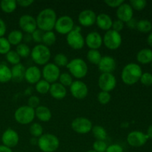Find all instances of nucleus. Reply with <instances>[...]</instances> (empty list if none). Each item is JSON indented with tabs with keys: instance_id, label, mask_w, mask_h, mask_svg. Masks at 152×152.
<instances>
[{
	"instance_id": "obj_1",
	"label": "nucleus",
	"mask_w": 152,
	"mask_h": 152,
	"mask_svg": "<svg viewBox=\"0 0 152 152\" xmlns=\"http://www.w3.org/2000/svg\"><path fill=\"white\" fill-rule=\"evenodd\" d=\"M56 13L52 8H45L42 10L36 18L37 28L44 32L50 31L54 28L56 24Z\"/></svg>"
},
{
	"instance_id": "obj_2",
	"label": "nucleus",
	"mask_w": 152,
	"mask_h": 152,
	"mask_svg": "<svg viewBox=\"0 0 152 152\" xmlns=\"http://www.w3.org/2000/svg\"><path fill=\"white\" fill-rule=\"evenodd\" d=\"M142 74V68L136 63H129L123 68L121 73V79L128 86H132L137 83Z\"/></svg>"
},
{
	"instance_id": "obj_3",
	"label": "nucleus",
	"mask_w": 152,
	"mask_h": 152,
	"mask_svg": "<svg viewBox=\"0 0 152 152\" xmlns=\"http://www.w3.org/2000/svg\"><path fill=\"white\" fill-rule=\"evenodd\" d=\"M31 56L37 65H45L50 60L51 53L48 47L43 44H37L31 50Z\"/></svg>"
},
{
	"instance_id": "obj_4",
	"label": "nucleus",
	"mask_w": 152,
	"mask_h": 152,
	"mask_svg": "<svg viewBox=\"0 0 152 152\" xmlns=\"http://www.w3.org/2000/svg\"><path fill=\"white\" fill-rule=\"evenodd\" d=\"M67 68L72 77L78 79H83L88 74V67L86 62L81 58H74L68 62Z\"/></svg>"
},
{
	"instance_id": "obj_5",
	"label": "nucleus",
	"mask_w": 152,
	"mask_h": 152,
	"mask_svg": "<svg viewBox=\"0 0 152 152\" xmlns=\"http://www.w3.org/2000/svg\"><path fill=\"white\" fill-rule=\"evenodd\" d=\"M37 145L42 152H54L59 148V140L52 134H45L38 138Z\"/></svg>"
},
{
	"instance_id": "obj_6",
	"label": "nucleus",
	"mask_w": 152,
	"mask_h": 152,
	"mask_svg": "<svg viewBox=\"0 0 152 152\" xmlns=\"http://www.w3.org/2000/svg\"><path fill=\"white\" fill-rule=\"evenodd\" d=\"M35 118V109L28 105L19 107L14 113V119L18 123L28 125L32 123Z\"/></svg>"
},
{
	"instance_id": "obj_7",
	"label": "nucleus",
	"mask_w": 152,
	"mask_h": 152,
	"mask_svg": "<svg viewBox=\"0 0 152 152\" xmlns=\"http://www.w3.org/2000/svg\"><path fill=\"white\" fill-rule=\"evenodd\" d=\"M66 41L68 45L74 50H80L85 45V39L81 34V28L74 26V30L67 34Z\"/></svg>"
},
{
	"instance_id": "obj_8",
	"label": "nucleus",
	"mask_w": 152,
	"mask_h": 152,
	"mask_svg": "<svg viewBox=\"0 0 152 152\" xmlns=\"http://www.w3.org/2000/svg\"><path fill=\"white\" fill-rule=\"evenodd\" d=\"M122 36L120 33L117 32L111 29L105 31L104 37H102V42L105 47L109 50H117L122 44Z\"/></svg>"
},
{
	"instance_id": "obj_9",
	"label": "nucleus",
	"mask_w": 152,
	"mask_h": 152,
	"mask_svg": "<svg viewBox=\"0 0 152 152\" xmlns=\"http://www.w3.org/2000/svg\"><path fill=\"white\" fill-rule=\"evenodd\" d=\"M74 28V22L69 16H62L57 18L54 29L60 34H68Z\"/></svg>"
},
{
	"instance_id": "obj_10",
	"label": "nucleus",
	"mask_w": 152,
	"mask_h": 152,
	"mask_svg": "<svg viewBox=\"0 0 152 152\" xmlns=\"http://www.w3.org/2000/svg\"><path fill=\"white\" fill-rule=\"evenodd\" d=\"M71 128L76 133L86 134L91 132L93 124L89 119L80 117L73 120L71 123Z\"/></svg>"
},
{
	"instance_id": "obj_11",
	"label": "nucleus",
	"mask_w": 152,
	"mask_h": 152,
	"mask_svg": "<svg viewBox=\"0 0 152 152\" xmlns=\"http://www.w3.org/2000/svg\"><path fill=\"white\" fill-rule=\"evenodd\" d=\"M98 86L102 91H112L117 86V79L111 73H104L98 79Z\"/></svg>"
},
{
	"instance_id": "obj_12",
	"label": "nucleus",
	"mask_w": 152,
	"mask_h": 152,
	"mask_svg": "<svg viewBox=\"0 0 152 152\" xmlns=\"http://www.w3.org/2000/svg\"><path fill=\"white\" fill-rule=\"evenodd\" d=\"M42 76L50 84L56 83L60 76V69L54 63H48L43 67Z\"/></svg>"
},
{
	"instance_id": "obj_13",
	"label": "nucleus",
	"mask_w": 152,
	"mask_h": 152,
	"mask_svg": "<svg viewBox=\"0 0 152 152\" xmlns=\"http://www.w3.org/2000/svg\"><path fill=\"white\" fill-rule=\"evenodd\" d=\"M70 91L74 98L77 99H83L87 96L88 94V88L83 81L76 80L73 82L70 86Z\"/></svg>"
},
{
	"instance_id": "obj_14",
	"label": "nucleus",
	"mask_w": 152,
	"mask_h": 152,
	"mask_svg": "<svg viewBox=\"0 0 152 152\" xmlns=\"http://www.w3.org/2000/svg\"><path fill=\"white\" fill-rule=\"evenodd\" d=\"M19 25L21 29L26 34H31L37 29V21L31 15L25 14L20 16L19 19Z\"/></svg>"
},
{
	"instance_id": "obj_15",
	"label": "nucleus",
	"mask_w": 152,
	"mask_h": 152,
	"mask_svg": "<svg viewBox=\"0 0 152 152\" xmlns=\"http://www.w3.org/2000/svg\"><path fill=\"white\" fill-rule=\"evenodd\" d=\"M148 140L146 134L140 131L130 132L127 136V142L132 147H141L146 143Z\"/></svg>"
},
{
	"instance_id": "obj_16",
	"label": "nucleus",
	"mask_w": 152,
	"mask_h": 152,
	"mask_svg": "<svg viewBox=\"0 0 152 152\" xmlns=\"http://www.w3.org/2000/svg\"><path fill=\"white\" fill-rule=\"evenodd\" d=\"M19 137L17 132L12 129H7L1 135V142L3 145L11 148L16 146L19 143Z\"/></svg>"
},
{
	"instance_id": "obj_17",
	"label": "nucleus",
	"mask_w": 152,
	"mask_h": 152,
	"mask_svg": "<svg viewBox=\"0 0 152 152\" xmlns=\"http://www.w3.org/2000/svg\"><path fill=\"white\" fill-rule=\"evenodd\" d=\"M96 15L94 10L90 9L83 10L79 13L78 22L82 26L91 27L96 23Z\"/></svg>"
},
{
	"instance_id": "obj_18",
	"label": "nucleus",
	"mask_w": 152,
	"mask_h": 152,
	"mask_svg": "<svg viewBox=\"0 0 152 152\" xmlns=\"http://www.w3.org/2000/svg\"><path fill=\"white\" fill-rule=\"evenodd\" d=\"M85 44L90 48V50H98L100 48L102 42V37L100 34L96 31H92L88 34L85 39Z\"/></svg>"
},
{
	"instance_id": "obj_19",
	"label": "nucleus",
	"mask_w": 152,
	"mask_h": 152,
	"mask_svg": "<svg viewBox=\"0 0 152 152\" xmlns=\"http://www.w3.org/2000/svg\"><path fill=\"white\" fill-rule=\"evenodd\" d=\"M116 14H117V19L122 21L124 23L125 22L126 23V22H129V20H131L133 18V8H132V6L129 4L124 2L120 7H117Z\"/></svg>"
},
{
	"instance_id": "obj_20",
	"label": "nucleus",
	"mask_w": 152,
	"mask_h": 152,
	"mask_svg": "<svg viewBox=\"0 0 152 152\" xmlns=\"http://www.w3.org/2000/svg\"><path fill=\"white\" fill-rule=\"evenodd\" d=\"M117 62L116 60L110 56H104L101 59L100 62L98 64V68L102 74L104 73H111L116 69Z\"/></svg>"
},
{
	"instance_id": "obj_21",
	"label": "nucleus",
	"mask_w": 152,
	"mask_h": 152,
	"mask_svg": "<svg viewBox=\"0 0 152 152\" xmlns=\"http://www.w3.org/2000/svg\"><path fill=\"white\" fill-rule=\"evenodd\" d=\"M42 77V71L36 65L30 66L25 70V80L30 84H37Z\"/></svg>"
},
{
	"instance_id": "obj_22",
	"label": "nucleus",
	"mask_w": 152,
	"mask_h": 152,
	"mask_svg": "<svg viewBox=\"0 0 152 152\" xmlns=\"http://www.w3.org/2000/svg\"><path fill=\"white\" fill-rule=\"evenodd\" d=\"M50 96L56 99H62L67 95L66 88L59 83H54L50 85Z\"/></svg>"
},
{
	"instance_id": "obj_23",
	"label": "nucleus",
	"mask_w": 152,
	"mask_h": 152,
	"mask_svg": "<svg viewBox=\"0 0 152 152\" xmlns=\"http://www.w3.org/2000/svg\"><path fill=\"white\" fill-rule=\"evenodd\" d=\"M96 24L98 28L103 31H109L112 28L113 21L111 16L106 13H99L96 16Z\"/></svg>"
},
{
	"instance_id": "obj_24",
	"label": "nucleus",
	"mask_w": 152,
	"mask_h": 152,
	"mask_svg": "<svg viewBox=\"0 0 152 152\" xmlns=\"http://www.w3.org/2000/svg\"><path fill=\"white\" fill-rule=\"evenodd\" d=\"M35 117L42 122L50 121L52 117V113L48 107L45 105H39L35 109Z\"/></svg>"
},
{
	"instance_id": "obj_25",
	"label": "nucleus",
	"mask_w": 152,
	"mask_h": 152,
	"mask_svg": "<svg viewBox=\"0 0 152 152\" xmlns=\"http://www.w3.org/2000/svg\"><path fill=\"white\" fill-rule=\"evenodd\" d=\"M26 68L22 64L19 63L13 65L11 68L12 80L16 83H20L25 79V74Z\"/></svg>"
},
{
	"instance_id": "obj_26",
	"label": "nucleus",
	"mask_w": 152,
	"mask_h": 152,
	"mask_svg": "<svg viewBox=\"0 0 152 152\" xmlns=\"http://www.w3.org/2000/svg\"><path fill=\"white\" fill-rule=\"evenodd\" d=\"M137 59L141 64H148L152 62V50L143 48L137 54Z\"/></svg>"
},
{
	"instance_id": "obj_27",
	"label": "nucleus",
	"mask_w": 152,
	"mask_h": 152,
	"mask_svg": "<svg viewBox=\"0 0 152 152\" xmlns=\"http://www.w3.org/2000/svg\"><path fill=\"white\" fill-rule=\"evenodd\" d=\"M24 34L19 30H13L10 31V34L7 36V39L8 40L9 43L11 45H16L22 43V41L23 40Z\"/></svg>"
},
{
	"instance_id": "obj_28",
	"label": "nucleus",
	"mask_w": 152,
	"mask_h": 152,
	"mask_svg": "<svg viewBox=\"0 0 152 152\" xmlns=\"http://www.w3.org/2000/svg\"><path fill=\"white\" fill-rule=\"evenodd\" d=\"M11 80V69L5 64H0V83H6Z\"/></svg>"
},
{
	"instance_id": "obj_29",
	"label": "nucleus",
	"mask_w": 152,
	"mask_h": 152,
	"mask_svg": "<svg viewBox=\"0 0 152 152\" xmlns=\"http://www.w3.org/2000/svg\"><path fill=\"white\" fill-rule=\"evenodd\" d=\"M17 7V3L15 0H2L0 2V7L5 13H11Z\"/></svg>"
},
{
	"instance_id": "obj_30",
	"label": "nucleus",
	"mask_w": 152,
	"mask_h": 152,
	"mask_svg": "<svg viewBox=\"0 0 152 152\" xmlns=\"http://www.w3.org/2000/svg\"><path fill=\"white\" fill-rule=\"evenodd\" d=\"M94 137L96 139V140H105L107 137V132L105 128L101 126H93L91 130Z\"/></svg>"
},
{
	"instance_id": "obj_31",
	"label": "nucleus",
	"mask_w": 152,
	"mask_h": 152,
	"mask_svg": "<svg viewBox=\"0 0 152 152\" xmlns=\"http://www.w3.org/2000/svg\"><path fill=\"white\" fill-rule=\"evenodd\" d=\"M102 56L98 50H89L87 53V59L91 63L97 65L100 62Z\"/></svg>"
},
{
	"instance_id": "obj_32",
	"label": "nucleus",
	"mask_w": 152,
	"mask_h": 152,
	"mask_svg": "<svg viewBox=\"0 0 152 152\" xmlns=\"http://www.w3.org/2000/svg\"><path fill=\"white\" fill-rule=\"evenodd\" d=\"M56 34L53 31H47L44 33V35L42 37V44L45 45V46H51L56 42Z\"/></svg>"
},
{
	"instance_id": "obj_33",
	"label": "nucleus",
	"mask_w": 152,
	"mask_h": 152,
	"mask_svg": "<svg viewBox=\"0 0 152 152\" xmlns=\"http://www.w3.org/2000/svg\"><path fill=\"white\" fill-rule=\"evenodd\" d=\"M50 84L45 80H40L36 84V91L40 94H46L50 91Z\"/></svg>"
},
{
	"instance_id": "obj_34",
	"label": "nucleus",
	"mask_w": 152,
	"mask_h": 152,
	"mask_svg": "<svg viewBox=\"0 0 152 152\" xmlns=\"http://www.w3.org/2000/svg\"><path fill=\"white\" fill-rule=\"evenodd\" d=\"M16 52L21 58H26L31 55V50L28 45L22 42L16 46Z\"/></svg>"
},
{
	"instance_id": "obj_35",
	"label": "nucleus",
	"mask_w": 152,
	"mask_h": 152,
	"mask_svg": "<svg viewBox=\"0 0 152 152\" xmlns=\"http://www.w3.org/2000/svg\"><path fill=\"white\" fill-rule=\"evenodd\" d=\"M137 29L142 33L150 32L152 29L151 22L147 19H141L137 22Z\"/></svg>"
},
{
	"instance_id": "obj_36",
	"label": "nucleus",
	"mask_w": 152,
	"mask_h": 152,
	"mask_svg": "<svg viewBox=\"0 0 152 152\" xmlns=\"http://www.w3.org/2000/svg\"><path fill=\"white\" fill-rule=\"evenodd\" d=\"M53 61H54L55 65L59 67H59H66L68 65V62H69L68 58L67 57L66 55L62 53H57V54L55 55Z\"/></svg>"
},
{
	"instance_id": "obj_37",
	"label": "nucleus",
	"mask_w": 152,
	"mask_h": 152,
	"mask_svg": "<svg viewBox=\"0 0 152 152\" xmlns=\"http://www.w3.org/2000/svg\"><path fill=\"white\" fill-rule=\"evenodd\" d=\"M30 133L34 137L39 138L43 134V128L39 123H32L30 126Z\"/></svg>"
},
{
	"instance_id": "obj_38",
	"label": "nucleus",
	"mask_w": 152,
	"mask_h": 152,
	"mask_svg": "<svg viewBox=\"0 0 152 152\" xmlns=\"http://www.w3.org/2000/svg\"><path fill=\"white\" fill-rule=\"evenodd\" d=\"M5 56L7 62L10 64H11V65H17V64L20 63L21 57L19 56V54L16 53V50H10V51L5 55Z\"/></svg>"
},
{
	"instance_id": "obj_39",
	"label": "nucleus",
	"mask_w": 152,
	"mask_h": 152,
	"mask_svg": "<svg viewBox=\"0 0 152 152\" xmlns=\"http://www.w3.org/2000/svg\"><path fill=\"white\" fill-rule=\"evenodd\" d=\"M59 81L60 84H62V86H64L65 87L66 86H71V84L73 83V78L72 76L71 75L68 73H62V74H60V76H59Z\"/></svg>"
},
{
	"instance_id": "obj_40",
	"label": "nucleus",
	"mask_w": 152,
	"mask_h": 152,
	"mask_svg": "<svg viewBox=\"0 0 152 152\" xmlns=\"http://www.w3.org/2000/svg\"><path fill=\"white\" fill-rule=\"evenodd\" d=\"M11 45L9 43L7 38L0 37V54H7L10 50Z\"/></svg>"
},
{
	"instance_id": "obj_41",
	"label": "nucleus",
	"mask_w": 152,
	"mask_h": 152,
	"mask_svg": "<svg viewBox=\"0 0 152 152\" xmlns=\"http://www.w3.org/2000/svg\"><path fill=\"white\" fill-rule=\"evenodd\" d=\"M111 96L109 92L101 91L97 94V100L99 101V103L102 104V105H106V104H108L111 101Z\"/></svg>"
},
{
	"instance_id": "obj_42",
	"label": "nucleus",
	"mask_w": 152,
	"mask_h": 152,
	"mask_svg": "<svg viewBox=\"0 0 152 152\" xmlns=\"http://www.w3.org/2000/svg\"><path fill=\"white\" fill-rule=\"evenodd\" d=\"M129 4L134 10H142L146 6L147 1L145 0H131Z\"/></svg>"
},
{
	"instance_id": "obj_43",
	"label": "nucleus",
	"mask_w": 152,
	"mask_h": 152,
	"mask_svg": "<svg viewBox=\"0 0 152 152\" xmlns=\"http://www.w3.org/2000/svg\"><path fill=\"white\" fill-rule=\"evenodd\" d=\"M108 145L105 140H96L93 143V150L96 152H105Z\"/></svg>"
},
{
	"instance_id": "obj_44",
	"label": "nucleus",
	"mask_w": 152,
	"mask_h": 152,
	"mask_svg": "<svg viewBox=\"0 0 152 152\" xmlns=\"http://www.w3.org/2000/svg\"><path fill=\"white\" fill-rule=\"evenodd\" d=\"M44 31H41V30L39 29V28L35 30V31L31 34L33 41L38 43V44H42V37L43 35H44Z\"/></svg>"
},
{
	"instance_id": "obj_45",
	"label": "nucleus",
	"mask_w": 152,
	"mask_h": 152,
	"mask_svg": "<svg viewBox=\"0 0 152 152\" xmlns=\"http://www.w3.org/2000/svg\"><path fill=\"white\" fill-rule=\"evenodd\" d=\"M28 105L31 108L36 109L38 106L40 105V99L39 96L36 95H31L29 96L28 99Z\"/></svg>"
},
{
	"instance_id": "obj_46",
	"label": "nucleus",
	"mask_w": 152,
	"mask_h": 152,
	"mask_svg": "<svg viewBox=\"0 0 152 152\" xmlns=\"http://www.w3.org/2000/svg\"><path fill=\"white\" fill-rule=\"evenodd\" d=\"M141 83L145 86H150L152 85V74L148 72L143 73L141 76L140 79Z\"/></svg>"
},
{
	"instance_id": "obj_47",
	"label": "nucleus",
	"mask_w": 152,
	"mask_h": 152,
	"mask_svg": "<svg viewBox=\"0 0 152 152\" xmlns=\"http://www.w3.org/2000/svg\"><path fill=\"white\" fill-rule=\"evenodd\" d=\"M124 25H125L124 22H122V21H120V20H119V19H117V20H115L113 22L112 28H112V30H114V31L120 33V31H121L124 28Z\"/></svg>"
},
{
	"instance_id": "obj_48",
	"label": "nucleus",
	"mask_w": 152,
	"mask_h": 152,
	"mask_svg": "<svg viewBox=\"0 0 152 152\" xmlns=\"http://www.w3.org/2000/svg\"><path fill=\"white\" fill-rule=\"evenodd\" d=\"M104 2L108 6V7H119L122 4L124 3L123 0H105Z\"/></svg>"
},
{
	"instance_id": "obj_49",
	"label": "nucleus",
	"mask_w": 152,
	"mask_h": 152,
	"mask_svg": "<svg viewBox=\"0 0 152 152\" xmlns=\"http://www.w3.org/2000/svg\"><path fill=\"white\" fill-rule=\"evenodd\" d=\"M105 152H123V148L119 144H111L108 145Z\"/></svg>"
},
{
	"instance_id": "obj_50",
	"label": "nucleus",
	"mask_w": 152,
	"mask_h": 152,
	"mask_svg": "<svg viewBox=\"0 0 152 152\" xmlns=\"http://www.w3.org/2000/svg\"><path fill=\"white\" fill-rule=\"evenodd\" d=\"M34 2V1H33V0H19V1H16L17 4H19V6L23 7H29Z\"/></svg>"
},
{
	"instance_id": "obj_51",
	"label": "nucleus",
	"mask_w": 152,
	"mask_h": 152,
	"mask_svg": "<svg viewBox=\"0 0 152 152\" xmlns=\"http://www.w3.org/2000/svg\"><path fill=\"white\" fill-rule=\"evenodd\" d=\"M7 27L6 24L1 19H0V37H3L6 33Z\"/></svg>"
},
{
	"instance_id": "obj_52",
	"label": "nucleus",
	"mask_w": 152,
	"mask_h": 152,
	"mask_svg": "<svg viewBox=\"0 0 152 152\" xmlns=\"http://www.w3.org/2000/svg\"><path fill=\"white\" fill-rule=\"evenodd\" d=\"M137 21L135 19L132 18L131 20H129V22H126V25H127L128 28H131V29H134L137 28Z\"/></svg>"
},
{
	"instance_id": "obj_53",
	"label": "nucleus",
	"mask_w": 152,
	"mask_h": 152,
	"mask_svg": "<svg viewBox=\"0 0 152 152\" xmlns=\"http://www.w3.org/2000/svg\"><path fill=\"white\" fill-rule=\"evenodd\" d=\"M23 40H24V42H25V44H27V43H29V42H31V41H33L31 34H26L25 35H24L23 36Z\"/></svg>"
},
{
	"instance_id": "obj_54",
	"label": "nucleus",
	"mask_w": 152,
	"mask_h": 152,
	"mask_svg": "<svg viewBox=\"0 0 152 152\" xmlns=\"http://www.w3.org/2000/svg\"><path fill=\"white\" fill-rule=\"evenodd\" d=\"M0 152H13L11 148L5 146L4 145H0Z\"/></svg>"
},
{
	"instance_id": "obj_55",
	"label": "nucleus",
	"mask_w": 152,
	"mask_h": 152,
	"mask_svg": "<svg viewBox=\"0 0 152 152\" xmlns=\"http://www.w3.org/2000/svg\"><path fill=\"white\" fill-rule=\"evenodd\" d=\"M146 135L148 136V139H152V125H151V126L148 128Z\"/></svg>"
},
{
	"instance_id": "obj_56",
	"label": "nucleus",
	"mask_w": 152,
	"mask_h": 152,
	"mask_svg": "<svg viewBox=\"0 0 152 152\" xmlns=\"http://www.w3.org/2000/svg\"><path fill=\"white\" fill-rule=\"evenodd\" d=\"M30 142H31V145H37V143H38V138L34 137H33L31 139V140H30Z\"/></svg>"
},
{
	"instance_id": "obj_57",
	"label": "nucleus",
	"mask_w": 152,
	"mask_h": 152,
	"mask_svg": "<svg viewBox=\"0 0 152 152\" xmlns=\"http://www.w3.org/2000/svg\"><path fill=\"white\" fill-rule=\"evenodd\" d=\"M147 42H148V44L149 45L152 46V33L148 35V38H147Z\"/></svg>"
},
{
	"instance_id": "obj_58",
	"label": "nucleus",
	"mask_w": 152,
	"mask_h": 152,
	"mask_svg": "<svg viewBox=\"0 0 152 152\" xmlns=\"http://www.w3.org/2000/svg\"><path fill=\"white\" fill-rule=\"evenodd\" d=\"M31 88H28L26 89V91H25V94H27L28 92V95H31V91H32V90H31Z\"/></svg>"
},
{
	"instance_id": "obj_59",
	"label": "nucleus",
	"mask_w": 152,
	"mask_h": 152,
	"mask_svg": "<svg viewBox=\"0 0 152 152\" xmlns=\"http://www.w3.org/2000/svg\"><path fill=\"white\" fill-rule=\"evenodd\" d=\"M129 123H123L121 124V127L122 128H127V127H129Z\"/></svg>"
},
{
	"instance_id": "obj_60",
	"label": "nucleus",
	"mask_w": 152,
	"mask_h": 152,
	"mask_svg": "<svg viewBox=\"0 0 152 152\" xmlns=\"http://www.w3.org/2000/svg\"><path fill=\"white\" fill-rule=\"evenodd\" d=\"M86 152H96V151H95L94 150H93V149H91V150H88V151H87Z\"/></svg>"
},
{
	"instance_id": "obj_61",
	"label": "nucleus",
	"mask_w": 152,
	"mask_h": 152,
	"mask_svg": "<svg viewBox=\"0 0 152 152\" xmlns=\"http://www.w3.org/2000/svg\"><path fill=\"white\" fill-rule=\"evenodd\" d=\"M151 68H152V62H151Z\"/></svg>"
},
{
	"instance_id": "obj_62",
	"label": "nucleus",
	"mask_w": 152,
	"mask_h": 152,
	"mask_svg": "<svg viewBox=\"0 0 152 152\" xmlns=\"http://www.w3.org/2000/svg\"><path fill=\"white\" fill-rule=\"evenodd\" d=\"M18 152H19V151H18Z\"/></svg>"
}]
</instances>
